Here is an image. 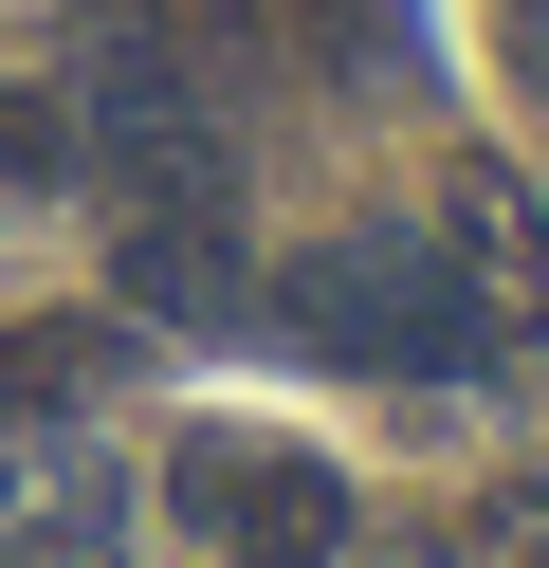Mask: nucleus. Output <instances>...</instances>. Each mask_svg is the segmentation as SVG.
I'll return each mask as SVG.
<instances>
[{
	"instance_id": "nucleus-8",
	"label": "nucleus",
	"mask_w": 549,
	"mask_h": 568,
	"mask_svg": "<svg viewBox=\"0 0 549 568\" xmlns=\"http://www.w3.org/2000/svg\"><path fill=\"white\" fill-rule=\"evenodd\" d=\"M385 568H458V550H439V531H403V550H385Z\"/></svg>"
},
{
	"instance_id": "nucleus-5",
	"label": "nucleus",
	"mask_w": 549,
	"mask_h": 568,
	"mask_svg": "<svg viewBox=\"0 0 549 568\" xmlns=\"http://www.w3.org/2000/svg\"><path fill=\"white\" fill-rule=\"evenodd\" d=\"M92 385H110V331H92V312H55V331H0V440H55Z\"/></svg>"
},
{
	"instance_id": "nucleus-7",
	"label": "nucleus",
	"mask_w": 549,
	"mask_h": 568,
	"mask_svg": "<svg viewBox=\"0 0 549 568\" xmlns=\"http://www.w3.org/2000/svg\"><path fill=\"white\" fill-rule=\"evenodd\" d=\"M0 568H129V514H110V495H73V514L0 531Z\"/></svg>"
},
{
	"instance_id": "nucleus-2",
	"label": "nucleus",
	"mask_w": 549,
	"mask_h": 568,
	"mask_svg": "<svg viewBox=\"0 0 549 568\" xmlns=\"http://www.w3.org/2000/svg\"><path fill=\"white\" fill-rule=\"evenodd\" d=\"M165 531H202L220 568H348V477L275 422H165Z\"/></svg>"
},
{
	"instance_id": "nucleus-3",
	"label": "nucleus",
	"mask_w": 549,
	"mask_h": 568,
	"mask_svg": "<svg viewBox=\"0 0 549 568\" xmlns=\"http://www.w3.org/2000/svg\"><path fill=\"white\" fill-rule=\"evenodd\" d=\"M421 239H439V275H458V294L495 312L512 348L549 331V202L512 184V165H458V184H439V221H421Z\"/></svg>"
},
{
	"instance_id": "nucleus-4",
	"label": "nucleus",
	"mask_w": 549,
	"mask_h": 568,
	"mask_svg": "<svg viewBox=\"0 0 549 568\" xmlns=\"http://www.w3.org/2000/svg\"><path fill=\"white\" fill-rule=\"evenodd\" d=\"M110 275H129V312H165V331H220V312H238V221H220V184H146Z\"/></svg>"
},
{
	"instance_id": "nucleus-6",
	"label": "nucleus",
	"mask_w": 549,
	"mask_h": 568,
	"mask_svg": "<svg viewBox=\"0 0 549 568\" xmlns=\"http://www.w3.org/2000/svg\"><path fill=\"white\" fill-rule=\"evenodd\" d=\"M92 129H73V74H0V184H73Z\"/></svg>"
},
{
	"instance_id": "nucleus-1",
	"label": "nucleus",
	"mask_w": 549,
	"mask_h": 568,
	"mask_svg": "<svg viewBox=\"0 0 549 568\" xmlns=\"http://www.w3.org/2000/svg\"><path fill=\"white\" fill-rule=\"evenodd\" d=\"M275 331L312 348V367H366V385H439V367H495V312L458 294V275H439V239L421 221H348V239H312V257L275 275Z\"/></svg>"
}]
</instances>
